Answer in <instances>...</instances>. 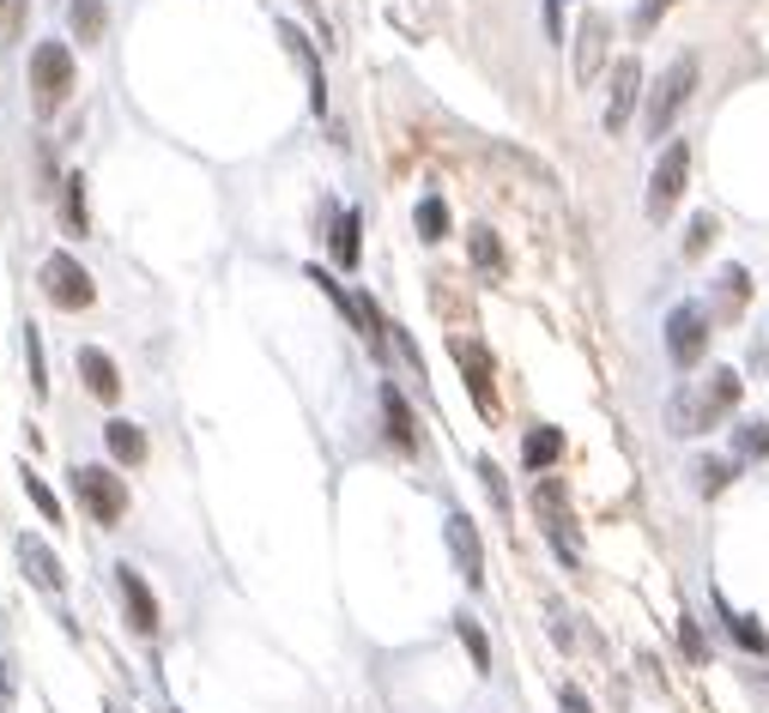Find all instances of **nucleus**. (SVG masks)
<instances>
[{"instance_id": "f257e3e1", "label": "nucleus", "mask_w": 769, "mask_h": 713, "mask_svg": "<svg viewBox=\"0 0 769 713\" xmlns=\"http://www.w3.org/2000/svg\"><path fill=\"white\" fill-rule=\"evenodd\" d=\"M739 394H746V381H739V369H709V381H703L697 394H673V406H666V418H673V430H678V436L721 430V423L739 411Z\"/></svg>"}, {"instance_id": "f03ea898", "label": "nucleus", "mask_w": 769, "mask_h": 713, "mask_svg": "<svg viewBox=\"0 0 769 713\" xmlns=\"http://www.w3.org/2000/svg\"><path fill=\"white\" fill-rule=\"evenodd\" d=\"M690 97H697V55H678L673 67H666L661 80H655V91H648V109H643L648 139H666V134H673Z\"/></svg>"}, {"instance_id": "7ed1b4c3", "label": "nucleus", "mask_w": 769, "mask_h": 713, "mask_svg": "<svg viewBox=\"0 0 769 713\" xmlns=\"http://www.w3.org/2000/svg\"><path fill=\"white\" fill-rule=\"evenodd\" d=\"M685 181H690V146H685V139H666L661 158H655V176H648V200H643L648 224H666V218H673Z\"/></svg>"}, {"instance_id": "20e7f679", "label": "nucleus", "mask_w": 769, "mask_h": 713, "mask_svg": "<svg viewBox=\"0 0 769 713\" xmlns=\"http://www.w3.org/2000/svg\"><path fill=\"white\" fill-rule=\"evenodd\" d=\"M67 91H73V49L67 43H37L31 49V103H37V115H55Z\"/></svg>"}, {"instance_id": "39448f33", "label": "nucleus", "mask_w": 769, "mask_h": 713, "mask_svg": "<svg viewBox=\"0 0 769 713\" xmlns=\"http://www.w3.org/2000/svg\"><path fill=\"white\" fill-rule=\"evenodd\" d=\"M73 496H80V508L92 514L97 526H122L127 484L110 472V465H73Z\"/></svg>"}, {"instance_id": "423d86ee", "label": "nucleus", "mask_w": 769, "mask_h": 713, "mask_svg": "<svg viewBox=\"0 0 769 713\" xmlns=\"http://www.w3.org/2000/svg\"><path fill=\"white\" fill-rule=\"evenodd\" d=\"M709 308L703 303H678L673 315H666V357L678 363V369H697L703 352H709Z\"/></svg>"}, {"instance_id": "0eeeda50", "label": "nucleus", "mask_w": 769, "mask_h": 713, "mask_svg": "<svg viewBox=\"0 0 769 713\" xmlns=\"http://www.w3.org/2000/svg\"><path fill=\"white\" fill-rule=\"evenodd\" d=\"M448 357L460 363V381H467L472 406H479V418H497V381H491V352H485L479 339H448Z\"/></svg>"}, {"instance_id": "6e6552de", "label": "nucleus", "mask_w": 769, "mask_h": 713, "mask_svg": "<svg viewBox=\"0 0 769 713\" xmlns=\"http://www.w3.org/2000/svg\"><path fill=\"white\" fill-rule=\"evenodd\" d=\"M43 291H49V303H55V308H92V296H97L92 291V272L73 261L67 249L43 261Z\"/></svg>"}, {"instance_id": "1a4fd4ad", "label": "nucleus", "mask_w": 769, "mask_h": 713, "mask_svg": "<svg viewBox=\"0 0 769 713\" xmlns=\"http://www.w3.org/2000/svg\"><path fill=\"white\" fill-rule=\"evenodd\" d=\"M636 97H643V61H619V67H612V85H606V115H600V122H606V134H624V127H631V115H636Z\"/></svg>"}, {"instance_id": "9d476101", "label": "nucleus", "mask_w": 769, "mask_h": 713, "mask_svg": "<svg viewBox=\"0 0 769 713\" xmlns=\"http://www.w3.org/2000/svg\"><path fill=\"white\" fill-rule=\"evenodd\" d=\"M443 533H448V551H455L460 580H467V587H479V580H485V544H479V526H472L467 514H448Z\"/></svg>"}, {"instance_id": "9b49d317", "label": "nucleus", "mask_w": 769, "mask_h": 713, "mask_svg": "<svg viewBox=\"0 0 769 713\" xmlns=\"http://www.w3.org/2000/svg\"><path fill=\"white\" fill-rule=\"evenodd\" d=\"M115 593H122V605H127V623H134V635H158V599H152V587H146V575L139 568H115Z\"/></svg>"}, {"instance_id": "f8f14e48", "label": "nucleus", "mask_w": 769, "mask_h": 713, "mask_svg": "<svg viewBox=\"0 0 769 713\" xmlns=\"http://www.w3.org/2000/svg\"><path fill=\"white\" fill-rule=\"evenodd\" d=\"M600 67H606V12H582V24H575V80L594 85Z\"/></svg>"}, {"instance_id": "ddd939ff", "label": "nucleus", "mask_w": 769, "mask_h": 713, "mask_svg": "<svg viewBox=\"0 0 769 713\" xmlns=\"http://www.w3.org/2000/svg\"><path fill=\"white\" fill-rule=\"evenodd\" d=\"M19 563H24V575H31L43 593H67V575H61L55 551H49L43 538H31V533H24V538H19Z\"/></svg>"}, {"instance_id": "4468645a", "label": "nucleus", "mask_w": 769, "mask_h": 713, "mask_svg": "<svg viewBox=\"0 0 769 713\" xmlns=\"http://www.w3.org/2000/svg\"><path fill=\"white\" fill-rule=\"evenodd\" d=\"M80 375H85V387H92L104 406H115V399H122V375H115V363L97 352V345H80Z\"/></svg>"}, {"instance_id": "2eb2a0df", "label": "nucleus", "mask_w": 769, "mask_h": 713, "mask_svg": "<svg viewBox=\"0 0 769 713\" xmlns=\"http://www.w3.org/2000/svg\"><path fill=\"white\" fill-rule=\"evenodd\" d=\"M382 418H388V442L413 453L418 448V430H413V406H406V394L394 381H382Z\"/></svg>"}, {"instance_id": "dca6fc26", "label": "nucleus", "mask_w": 769, "mask_h": 713, "mask_svg": "<svg viewBox=\"0 0 769 713\" xmlns=\"http://www.w3.org/2000/svg\"><path fill=\"white\" fill-rule=\"evenodd\" d=\"M558 460H563V430L558 423H533L528 442H521V465H528V472H551Z\"/></svg>"}, {"instance_id": "f3484780", "label": "nucleus", "mask_w": 769, "mask_h": 713, "mask_svg": "<svg viewBox=\"0 0 769 713\" xmlns=\"http://www.w3.org/2000/svg\"><path fill=\"white\" fill-rule=\"evenodd\" d=\"M467 254H472V266H479L485 279H503L509 254H503V237H497L491 224H472V230H467Z\"/></svg>"}, {"instance_id": "a211bd4d", "label": "nucleus", "mask_w": 769, "mask_h": 713, "mask_svg": "<svg viewBox=\"0 0 769 713\" xmlns=\"http://www.w3.org/2000/svg\"><path fill=\"white\" fill-rule=\"evenodd\" d=\"M715 611H721V623H727V635H734V647H746L751 659H763V653H769V629H763V623H751V617H739L734 605L721 599V593H715Z\"/></svg>"}, {"instance_id": "6ab92c4d", "label": "nucleus", "mask_w": 769, "mask_h": 713, "mask_svg": "<svg viewBox=\"0 0 769 713\" xmlns=\"http://www.w3.org/2000/svg\"><path fill=\"white\" fill-rule=\"evenodd\" d=\"M746 303H751V272L746 266L715 272V308H721V315H746Z\"/></svg>"}, {"instance_id": "aec40b11", "label": "nucleus", "mask_w": 769, "mask_h": 713, "mask_svg": "<svg viewBox=\"0 0 769 713\" xmlns=\"http://www.w3.org/2000/svg\"><path fill=\"white\" fill-rule=\"evenodd\" d=\"M67 24H73V36H80V43H104L110 7H104V0H67Z\"/></svg>"}, {"instance_id": "412c9836", "label": "nucleus", "mask_w": 769, "mask_h": 713, "mask_svg": "<svg viewBox=\"0 0 769 713\" xmlns=\"http://www.w3.org/2000/svg\"><path fill=\"white\" fill-rule=\"evenodd\" d=\"M104 442H110L115 460H127V465H139V460H146V436H139L127 418H110V423H104Z\"/></svg>"}, {"instance_id": "4be33fe9", "label": "nucleus", "mask_w": 769, "mask_h": 713, "mask_svg": "<svg viewBox=\"0 0 769 713\" xmlns=\"http://www.w3.org/2000/svg\"><path fill=\"white\" fill-rule=\"evenodd\" d=\"M734 460H769V423L763 418L734 423Z\"/></svg>"}, {"instance_id": "5701e85b", "label": "nucleus", "mask_w": 769, "mask_h": 713, "mask_svg": "<svg viewBox=\"0 0 769 713\" xmlns=\"http://www.w3.org/2000/svg\"><path fill=\"white\" fill-rule=\"evenodd\" d=\"M357 230H364V224H357V212H345L340 224H333V261H340L345 272L357 266V254H364V242H357Z\"/></svg>"}, {"instance_id": "b1692460", "label": "nucleus", "mask_w": 769, "mask_h": 713, "mask_svg": "<svg viewBox=\"0 0 769 713\" xmlns=\"http://www.w3.org/2000/svg\"><path fill=\"white\" fill-rule=\"evenodd\" d=\"M455 635H460V647H467V659H472V671H491V641H485V629L472 623V617H455Z\"/></svg>"}, {"instance_id": "393cba45", "label": "nucleus", "mask_w": 769, "mask_h": 713, "mask_svg": "<svg viewBox=\"0 0 769 713\" xmlns=\"http://www.w3.org/2000/svg\"><path fill=\"white\" fill-rule=\"evenodd\" d=\"M413 224H418V237H425V242H443L448 237V206L437 200V193H425L418 212H413Z\"/></svg>"}, {"instance_id": "a878e982", "label": "nucleus", "mask_w": 769, "mask_h": 713, "mask_svg": "<svg viewBox=\"0 0 769 713\" xmlns=\"http://www.w3.org/2000/svg\"><path fill=\"white\" fill-rule=\"evenodd\" d=\"M734 478H739V460H703L697 465V490H703V496H721Z\"/></svg>"}, {"instance_id": "bb28decb", "label": "nucleus", "mask_w": 769, "mask_h": 713, "mask_svg": "<svg viewBox=\"0 0 769 713\" xmlns=\"http://www.w3.org/2000/svg\"><path fill=\"white\" fill-rule=\"evenodd\" d=\"M678 647H685V659H690V665H709V635H703V623H697V617H678Z\"/></svg>"}, {"instance_id": "cd10ccee", "label": "nucleus", "mask_w": 769, "mask_h": 713, "mask_svg": "<svg viewBox=\"0 0 769 713\" xmlns=\"http://www.w3.org/2000/svg\"><path fill=\"white\" fill-rule=\"evenodd\" d=\"M715 212H697L690 218V230H685V261H697V254H709V242H715Z\"/></svg>"}, {"instance_id": "c85d7f7f", "label": "nucleus", "mask_w": 769, "mask_h": 713, "mask_svg": "<svg viewBox=\"0 0 769 713\" xmlns=\"http://www.w3.org/2000/svg\"><path fill=\"white\" fill-rule=\"evenodd\" d=\"M497 151V158H509V164H516V170H528L533 181H545V188H551V181H558V176H551V164H540V158H533V151H521V146H491Z\"/></svg>"}, {"instance_id": "c756f323", "label": "nucleus", "mask_w": 769, "mask_h": 713, "mask_svg": "<svg viewBox=\"0 0 769 713\" xmlns=\"http://www.w3.org/2000/svg\"><path fill=\"white\" fill-rule=\"evenodd\" d=\"M673 12V0H636V12H631V31L636 36H655V24Z\"/></svg>"}, {"instance_id": "7c9ffc66", "label": "nucleus", "mask_w": 769, "mask_h": 713, "mask_svg": "<svg viewBox=\"0 0 769 713\" xmlns=\"http://www.w3.org/2000/svg\"><path fill=\"white\" fill-rule=\"evenodd\" d=\"M24 496L37 502V514H43V521H61V502H55V490H49L37 472H24Z\"/></svg>"}, {"instance_id": "2f4dec72", "label": "nucleus", "mask_w": 769, "mask_h": 713, "mask_svg": "<svg viewBox=\"0 0 769 713\" xmlns=\"http://www.w3.org/2000/svg\"><path fill=\"white\" fill-rule=\"evenodd\" d=\"M80 181L85 176H67V224L85 237V224H92V218H85V188H80Z\"/></svg>"}, {"instance_id": "473e14b6", "label": "nucleus", "mask_w": 769, "mask_h": 713, "mask_svg": "<svg viewBox=\"0 0 769 713\" xmlns=\"http://www.w3.org/2000/svg\"><path fill=\"white\" fill-rule=\"evenodd\" d=\"M24 357H31V394H49V375H43V339L24 333Z\"/></svg>"}, {"instance_id": "72a5a7b5", "label": "nucleus", "mask_w": 769, "mask_h": 713, "mask_svg": "<svg viewBox=\"0 0 769 713\" xmlns=\"http://www.w3.org/2000/svg\"><path fill=\"white\" fill-rule=\"evenodd\" d=\"M479 484H485V490H491V502H497V508H503V514H509V484H503V472H497V465H491V460H479Z\"/></svg>"}, {"instance_id": "f704fd0d", "label": "nucleus", "mask_w": 769, "mask_h": 713, "mask_svg": "<svg viewBox=\"0 0 769 713\" xmlns=\"http://www.w3.org/2000/svg\"><path fill=\"white\" fill-rule=\"evenodd\" d=\"M19 12H24V0H0V49L19 36Z\"/></svg>"}, {"instance_id": "c9c22d12", "label": "nucleus", "mask_w": 769, "mask_h": 713, "mask_svg": "<svg viewBox=\"0 0 769 713\" xmlns=\"http://www.w3.org/2000/svg\"><path fill=\"white\" fill-rule=\"evenodd\" d=\"M558 707H563V713H594V707H588V695L575 690V683H563V690H558Z\"/></svg>"}]
</instances>
